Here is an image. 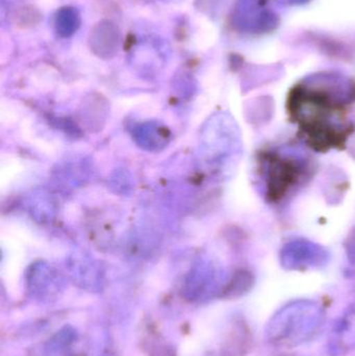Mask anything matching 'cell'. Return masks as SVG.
Wrapping results in <instances>:
<instances>
[{
  "label": "cell",
  "mask_w": 355,
  "mask_h": 356,
  "mask_svg": "<svg viewBox=\"0 0 355 356\" xmlns=\"http://www.w3.org/2000/svg\"><path fill=\"white\" fill-rule=\"evenodd\" d=\"M324 323V313L316 303L299 301L287 305L271 319L267 336L271 343L297 346L318 334Z\"/></svg>",
  "instance_id": "cell-1"
}]
</instances>
